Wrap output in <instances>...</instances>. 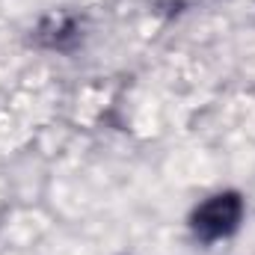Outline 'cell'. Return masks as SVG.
Here are the masks:
<instances>
[{
	"mask_svg": "<svg viewBox=\"0 0 255 255\" xmlns=\"http://www.w3.org/2000/svg\"><path fill=\"white\" fill-rule=\"evenodd\" d=\"M244 217V202L238 193H217L211 199H205L190 217V229L193 235L202 244H214L226 235H232L238 229Z\"/></svg>",
	"mask_w": 255,
	"mask_h": 255,
	"instance_id": "6da1fadb",
	"label": "cell"
}]
</instances>
